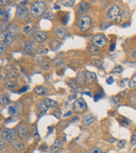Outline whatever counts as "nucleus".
I'll return each instance as SVG.
<instances>
[{"label": "nucleus", "mask_w": 136, "mask_h": 153, "mask_svg": "<svg viewBox=\"0 0 136 153\" xmlns=\"http://www.w3.org/2000/svg\"><path fill=\"white\" fill-rule=\"evenodd\" d=\"M46 9V4L45 2L42 1H36L35 3H34V4L31 6L30 9V14L31 16H33L34 18H38L40 16L44 11Z\"/></svg>", "instance_id": "nucleus-1"}, {"label": "nucleus", "mask_w": 136, "mask_h": 153, "mask_svg": "<svg viewBox=\"0 0 136 153\" xmlns=\"http://www.w3.org/2000/svg\"><path fill=\"white\" fill-rule=\"evenodd\" d=\"M107 19L116 22V23H119L121 21V13H120V9L117 6V5H114L110 8V9L108 10L107 13Z\"/></svg>", "instance_id": "nucleus-2"}, {"label": "nucleus", "mask_w": 136, "mask_h": 153, "mask_svg": "<svg viewBox=\"0 0 136 153\" xmlns=\"http://www.w3.org/2000/svg\"><path fill=\"white\" fill-rule=\"evenodd\" d=\"M16 130H17V133L22 141L28 140L29 135V127L25 124V122H20V124L17 125Z\"/></svg>", "instance_id": "nucleus-3"}, {"label": "nucleus", "mask_w": 136, "mask_h": 153, "mask_svg": "<svg viewBox=\"0 0 136 153\" xmlns=\"http://www.w3.org/2000/svg\"><path fill=\"white\" fill-rule=\"evenodd\" d=\"M92 25V19L88 16H82L78 20V27L82 32H87Z\"/></svg>", "instance_id": "nucleus-4"}, {"label": "nucleus", "mask_w": 136, "mask_h": 153, "mask_svg": "<svg viewBox=\"0 0 136 153\" xmlns=\"http://www.w3.org/2000/svg\"><path fill=\"white\" fill-rule=\"evenodd\" d=\"M15 135H16V133L14 129L5 128L2 131V138L9 142H13L14 141Z\"/></svg>", "instance_id": "nucleus-5"}, {"label": "nucleus", "mask_w": 136, "mask_h": 153, "mask_svg": "<svg viewBox=\"0 0 136 153\" xmlns=\"http://www.w3.org/2000/svg\"><path fill=\"white\" fill-rule=\"evenodd\" d=\"M87 104L83 99H78L74 104H73V109L76 112H82L86 110Z\"/></svg>", "instance_id": "nucleus-6"}, {"label": "nucleus", "mask_w": 136, "mask_h": 153, "mask_svg": "<svg viewBox=\"0 0 136 153\" xmlns=\"http://www.w3.org/2000/svg\"><path fill=\"white\" fill-rule=\"evenodd\" d=\"M92 44L93 45L98 47V48H99V47H103V46L107 44V40H106V38H104L103 35L97 34V35H95V36L93 37V38H92Z\"/></svg>", "instance_id": "nucleus-7"}, {"label": "nucleus", "mask_w": 136, "mask_h": 153, "mask_svg": "<svg viewBox=\"0 0 136 153\" xmlns=\"http://www.w3.org/2000/svg\"><path fill=\"white\" fill-rule=\"evenodd\" d=\"M16 15L20 19H27V17H28V10L24 6H22V5L20 4L17 7Z\"/></svg>", "instance_id": "nucleus-8"}, {"label": "nucleus", "mask_w": 136, "mask_h": 153, "mask_svg": "<svg viewBox=\"0 0 136 153\" xmlns=\"http://www.w3.org/2000/svg\"><path fill=\"white\" fill-rule=\"evenodd\" d=\"M91 8V5L87 2H81L79 6H78V12L81 14H85L88 12H89Z\"/></svg>", "instance_id": "nucleus-9"}, {"label": "nucleus", "mask_w": 136, "mask_h": 153, "mask_svg": "<svg viewBox=\"0 0 136 153\" xmlns=\"http://www.w3.org/2000/svg\"><path fill=\"white\" fill-rule=\"evenodd\" d=\"M35 44L34 41H32V40H27V41L24 43V51H25L27 54L31 55V54H33V52H34V50H35Z\"/></svg>", "instance_id": "nucleus-10"}, {"label": "nucleus", "mask_w": 136, "mask_h": 153, "mask_svg": "<svg viewBox=\"0 0 136 153\" xmlns=\"http://www.w3.org/2000/svg\"><path fill=\"white\" fill-rule=\"evenodd\" d=\"M35 40L38 43H43L46 38H47V34L44 31H38L34 34Z\"/></svg>", "instance_id": "nucleus-11"}, {"label": "nucleus", "mask_w": 136, "mask_h": 153, "mask_svg": "<svg viewBox=\"0 0 136 153\" xmlns=\"http://www.w3.org/2000/svg\"><path fill=\"white\" fill-rule=\"evenodd\" d=\"M95 121V117L92 115H87L82 118V125L85 126H90Z\"/></svg>", "instance_id": "nucleus-12"}, {"label": "nucleus", "mask_w": 136, "mask_h": 153, "mask_svg": "<svg viewBox=\"0 0 136 153\" xmlns=\"http://www.w3.org/2000/svg\"><path fill=\"white\" fill-rule=\"evenodd\" d=\"M34 91L36 95L40 96H45L48 94V90L47 88L44 87V86H36L35 89H34Z\"/></svg>", "instance_id": "nucleus-13"}, {"label": "nucleus", "mask_w": 136, "mask_h": 153, "mask_svg": "<svg viewBox=\"0 0 136 153\" xmlns=\"http://www.w3.org/2000/svg\"><path fill=\"white\" fill-rule=\"evenodd\" d=\"M56 36L60 39H63L68 36V32L64 28H58L56 30Z\"/></svg>", "instance_id": "nucleus-14"}, {"label": "nucleus", "mask_w": 136, "mask_h": 153, "mask_svg": "<svg viewBox=\"0 0 136 153\" xmlns=\"http://www.w3.org/2000/svg\"><path fill=\"white\" fill-rule=\"evenodd\" d=\"M61 146H62V141L61 139H56L55 141V142L53 143V145L51 146V150H50L51 152L55 153L58 152V150L61 149Z\"/></svg>", "instance_id": "nucleus-15"}, {"label": "nucleus", "mask_w": 136, "mask_h": 153, "mask_svg": "<svg viewBox=\"0 0 136 153\" xmlns=\"http://www.w3.org/2000/svg\"><path fill=\"white\" fill-rule=\"evenodd\" d=\"M83 76H84V80L86 82H91L95 79V74L89 72V71H85L83 73Z\"/></svg>", "instance_id": "nucleus-16"}, {"label": "nucleus", "mask_w": 136, "mask_h": 153, "mask_svg": "<svg viewBox=\"0 0 136 153\" xmlns=\"http://www.w3.org/2000/svg\"><path fill=\"white\" fill-rule=\"evenodd\" d=\"M12 145L14 146V148L17 151H21L22 149L24 148V144L23 142H21L20 141H18V140H14L13 142H12Z\"/></svg>", "instance_id": "nucleus-17"}, {"label": "nucleus", "mask_w": 136, "mask_h": 153, "mask_svg": "<svg viewBox=\"0 0 136 153\" xmlns=\"http://www.w3.org/2000/svg\"><path fill=\"white\" fill-rule=\"evenodd\" d=\"M44 103L46 104V107H47L48 109L49 108H54V107H56V106L58 105V103H57L56 101H55V100H50V99H48V98L45 99Z\"/></svg>", "instance_id": "nucleus-18"}, {"label": "nucleus", "mask_w": 136, "mask_h": 153, "mask_svg": "<svg viewBox=\"0 0 136 153\" xmlns=\"http://www.w3.org/2000/svg\"><path fill=\"white\" fill-rule=\"evenodd\" d=\"M13 35L10 34V33H7L6 34H5V37H4V39H3V43H4V44H6V45H10L11 44H12V42H13Z\"/></svg>", "instance_id": "nucleus-19"}, {"label": "nucleus", "mask_w": 136, "mask_h": 153, "mask_svg": "<svg viewBox=\"0 0 136 153\" xmlns=\"http://www.w3.org/2000/svg\"><path fill=\"white\" fill-rule=\"evenodd\" d=\"M17 75H18V71L15 69H10L9 71H8V73H7V78L8 79H12V78H14V77L17 76Z\"/></svg>", "instance_id": "nucleus-20"}, {"label": "nucleus", "mask_w": 136, "mask_h": 153, "mask_svg": "<svg viewBox=\"0 0 136 153\" xmlns=\"http://www.w3.org/2000/svg\"><path fill=\"white\" fill-rule=\"evenodd\" d=\"M17 85H18V83L16 81L11 80V81H8V82L4 83V87L7 89H14V87L17 86Z\"/></svg>", "instance_id": "nucleus-21"}, {"label": "nucleus", "mask_w": 136, "mask_h": 153, "mask_svg": "<svg viewBox=\"0 0 136 153\" xmlns=\"http://www.w3.org/2000/svg\"><path fill=\"white\" fill-rule=\"evenodd\" d=\"M60 2L61 3V4H63L64 6H67V7H72L75 4L74 0H61Z\"/></svg>", "instance_id": "nucleus-22"}, {"label": "nucleus", "mask_w": 136, "mask_h": 153, "mask_svg": "<svg viewBox=\"0 0 136 153\" xmlns=\"http://www.w3.org/2000/svg\"><path fill=\"white\" fill-rule=\"evenodd\" d=\"M38 109H39V111L43 114V113H46V111H47V107H46V104L44 103V101H42V102H39V104H38Z\"/></svg>", "instance_id": "nucleus-23"}, {"label": "nucleus", "mask_w": 136, "mask_h": 153, "mask_svg": "<svg viewBox=\"0 0 136 153\" xmlns=\"http://www.w3.org/2000/svg\"><path fill=\"white\" fill-rule=\"evenodd\" d=\"M34 29H35V27H31V25H30V24H27V25L24 27V32L26 34L30 35V34H33Z\"/></svg>", "instance_id": "nucleus-24"}, {"label": "nucleus", "mask_w": 136, "mask_h": 153, "mask_svg": "<svg viewBox=\"0 0 136 153\" xmlns=\"http://www.w3.org/2000/svg\"><path fill=\"white\" fill-rule=\"evenodd\" d=\"M31 133L33 135L34 138L35 139H39V135L38 133V130L36 128V125H34L33 127H32V130H31Z\"/></svg>", "instance_id": "nucleus-25"}, {"label": "nucleus", "mask_w": 136, "mask_h": 153, "mask_svg": "<svg viewBox=\"0 0 136 153\" xmlns=\"http://www.w3.org/2000/svg\"><path fill=\"white\" fill-rule=\"evenodd\" d=\"M91 64L97 68H102V65H103L102 61H101L100 59H92V60H91Z\"/></svg>", "instance_id": "nucleus-26"}, {"label": "nucleus", "mask_w": 136, "mask_h": 153, "mask_svg": "<svg viewBox=\"0 0 136 153\" xmlns=\"http://www.w3.org/2000/svg\"><path fill=\"white\" fill-rule=\"evenodd\" d=\"M15 107H16V113L15 114L20 116L22 114V112H23V105L20 102H18L15 105Z\"/></svg>", "instance_id": "nucleus-27"}, {"label": "nucleus", "mask_w": 136, "mask_h": 153, "mask_svg": "<svg viewBox=\"0 0 136 153\" xmlns=\"http://www.w3.org/2000/svg\"><path fill=\"white\" fill-rule=\"evenodd\" d=\"M88 49H89L92 53H93V54H97V53H99V49H98V47L95 46V45H93L92 44H90V45L88 46Z\"/></svg>", "instance_id": "nucleus-28"}, {"label": "nucleus", "mask_w": 136, "mask_h": 153, "mask_svg": "<svg viewBox=\"0 0 136 153\" xmlns=\"http://www.w3.org/2000/svg\"><path fill=\"white\" fill-rule=\"evenodd\" d=\"M54 63H55V65H56V66H58L59 67V66H61V65H63L64 61H63V59L61 57H57L54 59Z\"/></svg>", "instance_id": "nucleus-29"}, {"label": "nucleus", "mask_w": 136, "mask_h": 153, "mask_svg": "<svg viewBox=\"0 0 136 153\" xmlns=\"http://www.w3.org/2000/svg\"><path fill=\"white\" fill-rule=\"evenodd\" d=\"M129 87L130 88H134V87H135L136 86V74L135 75H134L132 78H131V80H130V81H129Z\"/></svg>", "instance_id": "nucleus-30"}, {"label": "nucleus", "mask_w": 136, "mask_h": 153, "mask_svg": "<svg viewBox=\"0 0 136 153\" xmlns=\"http://www.w3.org/2000/svg\"><path fill=\"white\" fill-rule=\"evenodd\" d=\"M123 70H124V69H123L122 66L116 65L115 67L113 69L112 72H113V73H115V74H119V73H121V72H123Z\"/></svg>", "instance_id": "nucleus-31"}, {"label": "nucleus", "mask_w": 136, "mask_h": 153, "mask_svg": "<svg viewBox=\"0 0 136 153\" xmlns=\"http://www.w3.org/2000/svg\"><path fill=\"white\" fill-rule=\"evenodd\" d=\"M10 102V99L7 96H4V95H2L1 96V104L2 105H5L7 103Z\"/></svg>", "instance_id": "nucleus-32"}, {"label": "nucleus", "mask_w": 136, "mask_h": 153, "mask_svg": "<svg viewBox=\"0 0 136 153\" xmlns=\"http://www.w3.org/2000/svg\"><path fill=\"white\" fill-rule=\"evenodd\" d=\"M9 113L10 115H15L16 113V107L14 105H11L9 107Z\"/></svg>", "instance_id": "nucleus-33"}, {"label": "nucleus", "mask_w": 136, "mask_h": 153, "mask_svg": "<svg viewBox=\"0 0 136 153\" xmlns=\"http://www.w3.org/2000/svg\"><path fill=\"white\" fill-rule=\"evenodd\" d=\"M89 153H103L102 150L98 147H93L92 148L90 151H89Z\"/></svg>", "instance_id": "nucleus-34"}, {"label": "nucleus", "mask_w": 136, "mask_h": 153, "mask_svg": "<svg viewBox=\"0 0 136 153\" xmlns=\"http://www.w3.org/2000/svg\"><path fill=\"white\" fill-rule=\"evenodd\" d=\"M103 96V92H102V91H100V92H98L97 93L96 95H95V101H97V100H99V99H101L102 97Z\"/></svg>", "instance_id": "nucleus-35"}, {"label": "nucleus", "mask_w": 136, "mask_h": 153, "mask_svg": "<svg viewBox=\"0 0 136 153\" xmlns=\"http://www.w3.org/2000/svg\"><path fill=\"white\" fill-rule=\"evenodd\" d=\"M0 47H1V51H0V53H1V55H3V54L6 51V46H5V44H4L3 43H1Z\"/></svg>", "instance_id": "nucleus-36"}, {"label": "nucleus", "mask_w": 136, "mask_h": 153, "mask_svg": "<svg viewBox=\"0 0 136 153\" xmlns=\"http://www.w3.org/2000/svg\"><path fill=\"white\" fill-rule=\"evenodd\" d=\"M126 143V142L124 141V140H121V141H119L118 142V146L119 147V148H121V147H123L124 145Z\"/></svg>", "instance_id": "nucleus-37"}, {"label": "nucleus", "mask_w": 136, "mask_h": 153, "mask_svg": "<svg viewBox=\"0 0 136 153\" xmlns=\"http://www.w3.org/2000/svg\"><path fill=\"white\" fill-rule=\"evenodd\" d=\"M131 143L132 145H136V135H133L131 137Z\"/></svg>", "instance_id": "nucleus-38"}, {"label": "nucleus", "mask_w": 136, "mask_h": 153, "mask_svg": "<svg viewBox=\"0 0 136 153\" xmlns=\"http://www.w3.org/2000/svg\"><path fill=\"white\" fill-rule=\"evenodd\" d=\"M107 85H112L113 83H114V79H113V77H109V78H107Z\"/></svg>", "instance_id": "nucleus-39"}, {"label": "nucleus", "mask_w": 136, "mask_h": 153, "mask_svg": "<svg viewBox=\"0 0 136 153\" xmlns=\"http://www.w3.org/2000/svg\"><path fill=\"white\" fill-rule=\"evenodd\" d=\"M1 19L3 20V18H5V16H6V13H5V12L3 11V9H1Z\"/></svg>", "instance_id": "nucleus-40"}, {"label": "nucleus", "mask_w": 136, "mask_h": 153, "mask_svg": "<svg viewBox=\"0 0 136 153\" xmlns=\"http://www.w3.org/2000/svg\"><path fill=\"white\" fill-rule=\"evenodd\" d=\"M53 115H56V118H58V119H60L61 118V111H55L54 113H53Z\"/></svg>", "instance_id": "nucleus-41"}, {"label": "nucleus", "mask_w": 136, "mask_h": 153, "mask_svg": "<svg viewBox=\"0 0 136 153\" xmlns=\"http://www.w3.org/2000/svg\"><path fill=\"white\" fill-rule=\"evenodd\" d=\"M28 89H29V86H24V87H23V88L21 89V90H20V92L22 93V92H24V91H26Z\"/></svg>", "instance_id": "nucleus-42"}, {"label": "nucleus", "mask_w": 136, "mask_h": 153, "mask_svg": "<svg viewBox=\"0 0 136 153\" xmlns=\"http://www.w3.org/2000/svg\"><path fill=\"white\" fill-rule=\"evenodd\" d=\"M3 143H4V142H3V139L1 137V151L3 150Z\"/></svg>", "instance_id": "nucleus-43"}, {"label": "nucleus", "mask_w": 136, "mask_h": 153, "mask_svg": "<svg viewBox=\"0 0 136 153\" xmlns=\"http://www.w3.org/2000/svg\"><path fill=\"white\" fill-rule=\"evenodd\" d=\"M114 49H115V44H114V43H113V44H111L110 50H111V51H114Z\"/></svg>", "instance_id": "nucleus-44"}, {"label": "nucleus", "mask_w": 136, "mask_h": 153, "mask_svg": "<svg viewBox=\"0 0 136 153\" xmlns=\"http://www.w3.org/2000/svg\"><path fill=\"white\" fill-rule=\"evenodd\" d=\"M27 3H28V1H23V2H21V3H20V5L24 6V5H26Z\"/></svg>", "instance_id": "nucleus-45"}, {"label": "nucleus", "mask_w": 136, "mask_h": 153, "mask_svg": "<svg viewBox=\"0 0 136 153\" xmlns=\"http://www.w3.org/2000/svg\"><path fill=\"white\" fill-rule=\"evenodd\" d=\"M132 55H133V56H134V57L136 58V49H135V50L133 51V54H132Z\"/></svg>", "instance_id": "nucleus-46"}, {"label": "nucleus", "mask_w": 136, "mask_h": 153, "mask_svg": "<svg viewBox=\"0 0 136 153\" xmlns=\"http://www.w3.org/2000/svg\"><path fill=\"white\" fill-rule=\"evenodd\" d=\"M71 115V111H69V112H67V113L65 115V116L67 117V115Z\"/></svg>", "instance_id": "nucleus-47"}, {"label": "nucleus", "mask_w": 136, "mask_h": 153, "mask_svg": "<svg viewBox=\"0 0 136 153\" xmlns=\"http://www.w3.org/2000/svg\"><path fill=\"white\" fill-rule=\"evenodd\" d=\"M55 9H60V7L57 6V4H55Z\"/></svg>", "instance_id": "nucleus-48"}, {"label": "nucleus", "mask_w": 136, "mask_h": 153, "mask_svg": "<svg viewBox=\"0 0 136 153\" xmlns=\"http://www.w3.org/2000/svg\"><path fill=\"white\" fill-rule=\"evenodd\" d=\"M84 94H85V95H88V96H91V94H90V93H89V92H85V93H84Z\"/></svg>", "instance_id": "nucleus-49"}]
</instances>
